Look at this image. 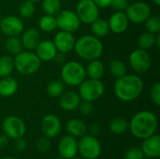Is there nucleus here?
<instances>
[{"mask_svg":"<svg viewBox=\"0 0 160 159\" xmlns=\"http://www.w3.org/2000/svg\"><path fill=\"white\" fill-rule=\"evenodd\" d=\"M35 50L36 54L40 59V61L45 62L53 60L57 53V50L53 42L51 40H40V42L38 43Z\"/></svg>","mask_w":160,"mask_h":159,"instance_id":"obj_19","label":"nucleus"},{"mask_svg":"<svg viewBox=\"0 0 160 159\" xmlns=\"http://www.w3.org/2000/svg\"><path fill=\"white\" fill-rule=\"evenodd\" d=\"M74 50L79 57L86 61L98 59L103 53V44L93 35H84L75 41Z\"/></svg>","mask_w":160,"mask_h":159,"instance_id":"obj_3","label":"nucleus"},{"mask_svg":"<svg viewBox=\"0 0 160 159\" xmlns=\"http://www.w3.org/2000/svg\"><path fill=\"white\" fill-rule=\"evenodd\" d=\"M55 20L58 28H60L62 31L69 33H74L79 29L81 25V21L76 12L68 9L61 10L55 16Z\"/></svg>","mask_w":160,"mask_h":159,"instance_id":"obj_10","label":"nucleus"},{"mask_svg":"<svg viewBox=\"0 0 160 159\" xmlns=\"http://www.w3.org/2000/svg\"><path fill=\"white\" fill-rule=\"evenodd\" d=\"M18 90L17 81L10 77H4L0 80V96L4 97H8L13 96Z\"/></svg>","mask_w":160,"mask_h":159,"instance_id":"obj_22","label":"nucleus"},{"mask_svg":"<svg viewBox=\"0 0 160 159\" xmlns=\"http://www.w3.org/2000/svg\"><path fill=\"white\" fill-rule=\"evenodd\" d=\"M76 14L83 23L91 24L99 16V7L93 0H80L76 6Z\"/></svg>","mask_w":160,"mask_h":159,"instance_id":"obj_8","label":"nucleus"},{"mask_svg":"<svg viewBox=\"0 0 160 159\" xmlns=\"http://www.w3.org/2000/svg\"><path fill=\"white\" fill-rule=\"evenodd\" d=\"M153 2H154L157 6H159L160 5V0H153Z\"/></svg>","mask_w":160,"mask_h":159,"instance_id":"obj_46","label":"nucleus"},{"mask_svg":"<svg viewBox=\"0 0 160 159\" xmlns=\"http://www.w3.org/2000/svg\"><path fill=\"white\" fill-rule=\"evenodd\" d=\"M110 6L116 11L125 12L128 7V0H112Z\"/></svg>","mask_w":160,"mask_h":159,"instance_id":"obj_40","label":"nucleus"},{"mask_svg":"<svg viewBox=\"0 0 160 159\" xmlns=\"http://www.w3.org/2000/svg\"><path fill=\"white\" fill-rule=\"evenodd\" d=\"M108 22L110 31L114 34H122L128 29L129 21L124 11H116L111 16Z\"/></svg>","mask_w":160,"mask_h":159,"instance_id":"obj_18","label":"nucleus"},{"mask_svg":"<svg viewBox=\"0 0 160 159\" xmlns=\"http://www.w3.org/2000/svg\"><path fill=\"white\" fill-rule=\"evenodd\" d=\"M126 15L129 22L140 24L144 22L151 15V7L143 1H137L128 5L126 9Z\"/></svg>","mask_w":160,"mask_h":159,"instance_id":"obj_9","label":"nucleus"},{"mask_svg":"<svg viewBox=\"0 0 160 159\" xmlns=\"http://www.w3.org/2000/svg\"><path fill=\"white\" fill-rule=\"evenodd\" d=\"M60 0H42V8L44 12L51 16H56L62 9Z\"/></svg>","mask_w":160,"mask_h":159,"instance_id":"obj_28","label":"nucleus"},{"mask_svg":"<svg viewBox=\"0 0 160 159\" xmlns=\"http://www.w3.org/2000/svg\"><path fill=\"white\" fill-rule=\"evenodd\" d=\"M21 41L22 43V47L27 49L28 51L35 50L38 43L40 42V33L36 28H28L22 33Z\"/></svg>","mask_w":160,"mask_h":159,"instance_id":"obj_21","label":"nucleus"},{"mask_svg":"<svg viewBox=\"0 0 160 159\" xmlns=\"http://www.w3.org/2000/svg\"><path fill=\"white\" fill-rule=\"evenodd\" d=\"M58 152L62 158L71 159L78 154V142L71 135L64 136L58 143Z\"/></svg>","mask_w":160,"mask_h":159,"instance_id":"obj_15","label":"nucleus"},{"mask_svg":"<svg viewBox=\"0 0 160 159\" xmlns=\"http://www.w3.org/2000/svg\"><path fill=\"white\" fill-rule=\"evenodd\" d=\"M1 20H2V17H1V14H0V22H1Z\"/></svg>","mask_w":160,"mask_h":159,"instance_id":"obj_50","label":"nucleus"},{"mask_svg":"<svg viewBox=\"0 0 160 159\" xmlns=\"http://www.w3.org/2000/svg\"><path fill=\"white\" fill-rule=\"evenodd\" d=\"M105 92V86L100 80H84L79 85V95L82 100L96 101L100 98Z\"/></svg>","mask_w":160,"mask_h":159,"instance_id":"obj_6","label":"nucleus"},{"mask_svg":"<svg viewBox=\"0 0 160 159\" xmlns=\"http://www.w3.org/2000/svg\"><path fill=\"white\" fill-rule=\"evenodd\" d=\"M150 97L152 101L157 105H160V83L159 82H155L150 89Z\"/></svg>","mask_w":160,"mask_h":159,"instance_id":"obj_38","label":"nucleus"},{"mask_svg":"<svg viewBox=\"0 0 160 159\" xmlns=\"http://www.w3.org/2000/svg\"><path fill=\"white\" fill-rule=\"evenodd\" d=\"M109 129L112 134H123L128 129V122L123 117H115L111 120L109 124Z\"/></svg>","mask_w":160,"mask_h":159,"instance_id":"obj_26","label":"nucleus"},{"mask_svg":"<svg viewBox=\"0 0 160 159\" xmlns=\"http://www.w3.org/2000/svg\"><path fill=\"white\" fill-rule=\"evenodd\" d=\"M145 22V27L147 32H150L152 34H158L160 31V17L158 15H150Z\"/></svg>","mask_w":160,"mask_h":159,"instance_id":"obj_34","label":"nucleus"},{"mask_svg":"<svg viewBox=\"0 0 160 159\" xmlns=\"http://www.w3.org/2000/svg\"><path fill=\"white\" fill-rule=\"evenodd\" d=\"M86 75L89 79L100 80L105 73V67L101 61L98 59L89 61V64L85 69Z\"/></svg>","mask_w":160,"mask_h":159,"instance_id":"obj_23","label":"nucleus"},{"mask_svg":"<svg viewBox=\"0 0 160 159\" xmlns=\"http://www.w3.org/2000/svg\"><path fill=\"white\" fill-rule=\"evenodd\" d=\"M65 91V83L60 80H52L47 85V93L52 97H59Z\"/></svg>","mask_w":160,"mask_h":159,"instance_id":"obj_31","label":"nucleus"},{"mask_svg":"<svg viewBox=\"0 0 160 159\" xmlns=\"http://www.w3.org/2000/svg\"><path fill=\"white\" fill-rule=\"evenodd\" d=\"M38 26L44 32H52L57 28L55 17L48 14L43 15L38 21Z\"/></svg>","mask_w":160,"mask_h":159,"instance_id":"obj_30","label":"nucleus"},{"mask_svg":"<svg viewBox=\"0 0 160 159\" xmlns=\"http://www.w3.org/2000/svg\"><path fill=\"white\" fill-rule=\"evenodd\" d=\"M29 1H31V2H33V3L35 4V3H37V2H39L40 0H29Z\"/></svg>","mask_w":160,"mask_h":159,"instance_id":"obj_48","label":"nucleus"},{"mask_svg":"<svg viewBox=\"0 0 160 159\" xmlns=\"http://www.w3.org/2000/svg\"><path fill=\"white\" fill-rule=\"evenodd\" d=\"M0 97H1V96H0Z\"/></svg>","mask_w":160,"mask_h":159,"instance_id":"obj_51","label":"nucleus"},{"mask_svg":"<svg viewBox=\"0 0 160 159\" xmlns=\"http://www.w3.org/2000/svg\"><path fill=\"white\" fill-rule=\"evenodd\" d=\"M40 127L44 136L51 139L60 134L62 129V124L60 119L56 115L47 114L42 118Z\"/></svg>","mask_w":160,"mask_h":159,"instance_id":"obj_14","label":"nucleus"},{"mask_svg":"<svg viewBox=\"0 0 160 159\" xmlns=\"http://www.w3.org/2000/svg\"><path fill=\"white\" fill-rule=\"evenodd\" d=\"M0 159H17L15 158V157H2V158Z\"/></svg>","mask_w":160,"mask_h":159,"instance_id":"obj_47","label":"nucleus"},{"mask_svg":"<svg viewBox=\"0 0 160 159\" xmlns=\"http://www.w3.org/2000/svg\"><path fill=\"white\" fill-rule=\"evenodd\" d=\"M155 41H156L155 34H152L150 32H145V33H142L139 37L138 45L140 49L148 50V49H151L153 46H155Z\"/></svg>","mask_w":160,"mask_h":159,"instance_id":"obj_32","label":"nucleus"},{"mask_svg":"<svg viewBox=\"0 0 160 159\" xmlns=\"http://www.w3.org/2000/svg\"><path fill=\"white\" fill-rule=\"evenodd\" d=\"M143 155L150 158H158L160 157V137L156 133L143 140L142 143Z\"/></svg>","mask_w":160,"mask_h":159,"instance_id":"obj_17","label":"nucleus"},{"mask_svg":"<svg viewBox=\"0 0 160 159\" xmlns=\"http://www.w3.org/2000/svg\"><path fill=\"white\" fill-rule=\"evenodd\" d=\"M35 9H36V7H35L34 3L29 1V0H26V1H23L21 4L19 11H20V14H21L22 17L30 18L35 13Z\"/></svg>","mask_w":160,"mask_h":159,"instance_id":"obj_35","label":"nucleus"},{"mask_svg":"<svg viewBox=\"0 0 160 159\" xmlns=\"http://www.w3.org/2000/svg\"><path fill=\"white\" fill-rule=\"evenodd\" d=\"M75 41L76 40L72 33L61 30L54 36V39L52 42L57 52L62 53H68L74 49Z\"/></svg>","mask_w":160,"mask_h":159,"instance_id":"obj_16","label":"nucleus"},{"mask_svg":"<svg viewBox=\"0 0 160 159\" xmlns=\"http://www.w3.org/2000/svg\"><path fill=\"white\" fill-rule=\"evenodd\" d=\"M98 7H107L111 5L112 0H93Z\"/></svg>","mask_w":160,"mask_h":159,"instance_id":"obj_43","label":"nucleus"},{"mask_svg":"<svg viewBox=\"0 0 160 159\" xmlns=\"http://www.w3.org/2000/svg\"><path fill=\"white\" fill-rule=\"evenodd\" d=\"M99 141L92 135H83L78 142V153L84 159H97L101 155Z\"/></svg>","mask_w":160,"mask_h":159,"instance_id":"obj_7","label":"nucleus"},{"mask_svg":"<svg viewBox=\"0 0 160 159\" xmlns=\"http://www.w3.org/2000/svg\"><path fill=\"white\" fill-rule=\"evenodd\" d=\"M14 61V69L22 75H31L36 73L39 67L41 61L38 55L30 51L21 52L15 55Z\"/></svg>","mask_w":160,"mask_h":159,"instance_id":"obj_4","label":"nucleus"},{"mask_svg":"<svg viewBox=\"0 0 160 159\" xmlns=\"http://www.w3.org/2000/svg\"><path fill=\"white\" fill-rule=\"evenodd\" d=\"M110 72L114 78L116 79L121 78L127 72V67L125 63L119 59L112 60L110 64Z\"/></svg>","mask_w":160,"mask_h":159,"instance_id":"obj_33","label":"nucleus"},{"mask_svg":"<svg viewBox=\"0 0 160 159\" xmlns=\"http://www.w3.org/2000/svg\"><path fill=\"white\" fill-rule=\"evenodd\" d=\"M142 90L143 82L141 77L135 74H125L121 78H118L114 83V93L124 102H130L137 99Z\"/></svg>","mask_w":160,"mask_h":159,"instance_id":"obj_1","label":"nucleus"},{"mask_svg":"<svg viewBox=\"0 0 160 159\" xmlns=\"http://www.w3.org/2000/svg\"><path fill=\"white\" fill-rule=\"evenodd\" d=\"M22 43L18 37H8L6 41V50L11 55H16L22 51Z\"/></svg>","mask_w":160,"mask_h":159,"instance_id":"obj_29","label":"nucleus"},{"mask_svg":"<svg viewBox=\"0 0 160 159\" xmlns=\"http://www.w3.org/2000/svg\"><path fill=\"white\" fill-rule=\"evenodd\" d=\"M71 159H84V158H82V157H74L73 158H71Z\"/></svg>","mask_w":160,"mask_h":159,"instance_id":"obj_49","label":"nucleus"},{"mask_svg":"<svg viewBox=\"0 0 160 159\" xmlns=\"http://www.w3.org/2000/svg\"><path fill=\"white\" fill-rule=\"evenodd\" d=\"M155 45L159 49L160 48V35L159 33L158 34V36H156V41H155Z\"/></svg>","mask_w":160,"mask_h":159,"instance_id":"obj_45","label":"nucleus"},{"mask_svg":"<svg viewBox=\"0 0 160 159\" xmlns=\"http://www.w3.org/2000/svg\"><path fill=\"white\" fill-rule=\"evenodd\" d=\"M67 131L68 132V135H71L75 138L82 137L83 135H85L87 131V127L82 120L75 118L68 122Z\"/></svg>","mask_w":160,"mask_h":159,"instance_id":"obj_24","label":"nucleus"},{"mask_svg":"<svg viewBox=\"0 0 160 159\" xmlns=\"http://www.w3.org/2000/svg\"><path fill=\"white\" fill-rule=\"evenodd\" d=\"M78 108H79V111H80L81 114H82L83 116L90 115L94 111V106H93L92 102L91 101H86V100L81 101Z\"/></svg>","mask_w":160,"mask_h":159,"instance_id":"obj_39","label":"nucleus"},{"mask_svg":"<svg viewBox=\"0 0 160 159\" xmlns=\"http://www.w3.org/2000/svg\"><path fill=\"white\" fill-rule=\"evenodd\" d=\"M84 67L76 61L66 63L61 69L62 82L68 86H79L85 80Z\"/></svg>","mask_w":160,"mask_h":159,"instance_id":"obj_5","label":"nucleus"},{"mask_svg":"<svg viewBox=\"0 0 160 159\" xmlns=\"http://www.w3.org/2000/svg\"><path fill=\"white\" fill-rule=\"evenodd\" d=\"M91 30H92L93 36L98 38L104 37L110 32L109 22L104 19L98 18L91 23Z\"/></svg>","mask_w":160,"mask_h":159,"instance_id":"obj_25","label":"nucleus"},{"mask_svg":"<svg viewBox=\"0 0 160 159\" xmlns=\"http://www.w3.org/2000/svg\"><path fill=\"white\" fill-rule=\"evenodd\" d=\"M14 149L17 152H22L26 149V142L22 138H18L14 140Z\"/></svg>","mask_w":160,"mask_h":159,"instance_id":"obj_41","label":"nucleus"},{"mask_svg":"<svg viewBox=\"0 0 160 159\" xmlns=\"http://www.w3.org/2000/svg\"><path fill=\"white\" fill-rule=\"evenodd\" d=\"M59 97V105L61 109L67 112H72L77 110L82 101L80 95L74 91L64 92Z\"/></svg>","mask_w":160,"mask_h":159,"instance_id":"obj_20","label":"nucleus"},{"mask_svg":"<svg viewBox=\"0 0 160 159\" xmlns=\"http://www.w3.org/2000/svg\"><path fill=\"white\" fill-rule=\"evenodd\" d=\"M144 155L141 148L138 147H131L125 153V159H143Z\"/></svg>","mask_w":160,"mask_h":159,"instance_id":"obj_36","label":"nucleus"},{"mask_svg":"<svg viewBox=\"0 0 160 159\" xmlns=\"http://www.w3.org/2000/svg\"><path fill=\"white\" fill-rule=\"evenodd\" d=\"M51 148V141L50 138L43 136L40 137L38 141H37V149L38 152L40 153H45L47 151H49Z\"/></svg>","mask_w":160,"mask_h":159,"instance_id":"obj_37","label":"nucleus"},{"mask_svg":"<svg viewBox=\"0 0 160 159\" xmlns=\"http://www.w3.org/2000/svg\"><path fill=\"white\" fill-rule=\"evenodd\" d=\"M14 70V61L8 56H1L0 57V79L4 77L9 76Z\"/></svg>","mask_w":160,"mask_h":159,"instance_id":"obj_27","label":"nucleus"},{"mask_svg":"<svg viewBox=\"0 0 160 159\" xmlns=\"http://www.w3.org/2000/svg\"><path fill=\"white\" fill-rule=\"evenodd\" d=\"M2 128L6 136L9 139L15 140L23 137L25 134V124L18 116L10 115L4 119L2 124Z\"/></svg>","mask_w":160,"mask_h":159,"instance_id":"obj_12","label":"nucleus"},{"mask_svg":"<svg viewBox=\"0 0 160 159\" xmlns=\"http://www.w3.org/2000/svg\"><path fill=\"white\" fill-rule=\"evenodd\" d=\"M8 140L9 138L8 136L4 135H0V149L5 148L8 144Z\"/></svg>","mask_w":160,"mask_h":159,"instance_id":"obj_44","label":"nucleus"},{"mask_svg":"<svg viewBox=\"0 0 160 159\" xmlns=\"http://www.w3.org/2000/svg\"><path fill=\"white\" fill-rule=\"evenodd\" d=\"M128 60L131 68L139 74L147 72L152 65L149 53L146 52V50H142L140 48L134 50L130 53Z\"/></svg>","mask_w":160,"mask_h":159,"instance_id":"obj_11","label":"nucleus"},{"mask_svg":"<svg viewBox=\"0 0 160 159\" xmlns=\"http://www.w3.org/2000/svg\"><path fill=\"white\" fill-rule=\"evenodd\" d=\"M0 30L8 37H18L24 30L22 21L14 15H8L2 18L0 22Z\"/></svg>","mask_w":160,"mask_h":159,"instance_id":"obj_13","label":"nucleus"},{"mask_svg":"<svg viewBox=\"0 0 160 159\" xmlns=\"http://www.w3.org/2000/svg\"><path fill=\"white\" fill-rule=\"evenodd\" d=\"M88 130H89L90 135H92V136L96 137V136H97V135H98V134H99V132L101 131V127H100L98 124H92V125L89 127Z\"/></svg>","mask_w":160,"mask_h":159,"instance_id":"obj_42","label":"nucleus"},{"mask_svg":"<svg viewBox=\"0 0 160 159\" xmlns=\"http://www.w3.org/2000/svg\"><path fill=\"white\" fill-rule=\"evenodd\" d=\"M128 127L134 137L144 140L156 133L158 129V118L150 111H141L131 118Z\"/></svg>","mask_w":160,"mask_h":159,"instance_id":"obj_2","label":"nucleus"}]
</instances>
